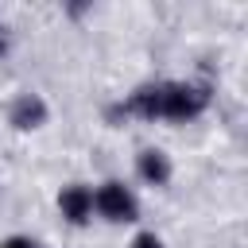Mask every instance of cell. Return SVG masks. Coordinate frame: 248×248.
I'll use <instances>...</instances> for the list:
<instances>
[{
	"label": "cell",
	"instance_id": "8992f818",
	"mask_svg": "<svg viewBox=\"0 0 248 248\" xmlns=\"http://www.w3.org/2000/svg\"><path fill=\"white\" fill-rule=\"evenodd\" d=\"M128 248H167V240H163L159 232L143 229V232H136V236H132V244H128Z\"/></svg>",
	"mask_w": 248,
	"mask_h": 248
},
{
	"label": "cell",
	"instance_id": "277c9868",
	"mask_svg": "<svg viewBox=\"0 0 248 248\" xmlns=\"http://www.w3.org/2000/svg\"><path fill=\"white\" fill-rule=\"evenodd\" d=\"M58 213H62V221L74 225V229L89 225V221H93V186H85V182H66V186L58 190Z\"/></svg>",
	"mask_w": 248,
	"mask_h": 248
},
{
	"label": "cell",
	"instance_id": "3957f363",
	"mask_svg": "<svg viewBox=\"0 0 248 248\" xmlns=\"http://www.w3.org/2000/svg\"><path fill=\"white\" fill-rule=\"evenodd\" d=\"M46 120H50V105L43 101V93L23 89V93H16L8 101V124L16 132H39Z\"/></svg>",
	"mask_w": 248,
	"mask_h": 248
},
{
	"label": "cell",
	"instance_id": "7a4b0ae2",
	"mask_svg": "<svg viewBox=\"0 0 248 248\" xmlns=\"http://www.w3.org/2000/svg\"><path fill=\"white\" fill-rule=\"evenodd\" d=\"M93 213L108 225H136L140 221V198L124 178H105L93 186Z\"/></svg>",
	"mask_w": 248,
	"mask_h": 248
},
{
	"label": "cell",
	"instance_id": "ba28073f",
	"mask_svg": "<svg viewBox=\"0 0 248 248\" xmlns=\"http://www.w3.org/2000/svg\"><path fill=\"white\" fill-rule=\"evenodd\" d=\"M8 50H12V31H8L4 23H0V58H4Z\"/></svg>",
	"mask_w": 248,
	"mask_h": 248
},
{
	"label": "cell",
	"instance_id": "5b68a950",
	"mask_svg": "<svg viewBox=\"0 0 248 248\" xmlns=\"http://www.w3.org/2000/svg\"><path fill=\"white\" fill-rule=\"evenodd\" d=\"M136 178H140L143 186H151V190L170 186V178H174L170 155H167L163 147H143V151L136 155Z\"/></svg>",
	"mask_w": 248,
	"mask_h": 248
},
{
	"label": "cell",
	"instance_id": "6da1fadb",
	"mask_svg": "<svg viewBox=\"0 0 248 248\" xmlns=\"http://www.w3.org/2000/svg\"><path fill=\"white\" fill-rule=\"evenodd\" d=\"M213 105V85L209 81H159V120L190 124Z\"/></svg>",
	"mask_w": 248,
	"mask_h": 248
},
{
	"label": "cell",
	"instance_id": "52a82bcc",
	"mask_svg": "<svg viewBox=\"0 0 248 248\" xmlns=\"http://www.w3.org/2000/svg\"><path fill=\"white\" fill-rule=\"evenodd\" d=\"M0 248H39V240H35V236H27V232H12V236H4V240H0Z\"/></svg>",
	"mask_w": 248,
	"mask_h": 248
}]
</instances>
